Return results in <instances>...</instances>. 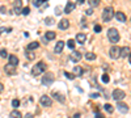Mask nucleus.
Wrapping results in <instances>:
<instances>
[{
  "label": "nucleus",
  "instance_id": "obj_1",
  "mask_svg": "<svg viewBox=\"0 0 131 118\" xmlns=\"http://www.w3.org/2000/svg\"><path fill=\"white\" fill-rule=\"evenodd\" d=\"M114 16H115V13H114V9H113L111 7H106L104 9V12H102V20H104L105 22H109Z\"/></svg>",
  "mask_w": 131,
  "mask_h": 118
},
{
  "label": "nucleus",
  "instance_id": "obj_8",
  "mask_svg": "<svg viewBox=\"0 0 131 118\" xmlns=\"http://www.w3.org/2000/svg\"><path fill=\"white\" fill-rule=\"evenodd\" d=\"M4 71H5V74L9 75V76L16 75V67H15V66H12V64H9V63L4 67Z\"/></svg>",
  "mask_w": 131,
  "mask_h": 118
},
{
  "label": "nucleus",
  "instance_id": "obj_5",
  "mask_svg": "<svg viewBox=\"0 0 131 118\" xmlns=\"http://www.w3.org/2000/svg\"><path fill=\"white\" fill-rule=\"evenodd\" d=\"M124 97H126V93H124L123 91H121V89H114V91H113V98L117 100L118 102L122 101Z\"/></svg>",
  "mask_w": 131,
  "mask_h": 118
},
{
  "label": "nucleus",
  "instance_id": "obj_36",
  "mask_svg": "<svg viewBox=\"0 0 131 118\" xmlns=\"http://www.w3.org/2000/svg\"><path fill=\"white\" fill-rule=\"evenodd\" d=\"M101 30H102L101 25H94V32H96V33H100Z\"/></svg>",
  "mask_w": 131,
  "mask_h": 118
},
{
  "label": "nucleus",
  "instance_id": "obj_29",
  "mask_svg": "<svg viewBox=\"0 0 131 118\" xmlns=\"http://www.w3.org/2000/svg\"><path fill=\"white\" fill-rule=\"evenodd\" d=\"M67 45H68V47H70V49H75V41L73 39H68V42H67Z\"/></svg>",
  "mask_w": 131,
  "mask_h": 118
},
{
  "label": "nucleus",
  "instance_id": "obj_6",
  "mask_svg": "<svg viewBox=\"0 0 131 118\" xmlns=\"http://www.w3.org/2000/svg\"><path fill=\"white\" fill-rule=\"evenodd\" d=\"M109 55L113 59H118L119 56H121V49H119L118 46H113L110 49V51H109Z\"/></svg>",
  "mask_w": 131,
  "mask_h": 118
},
{
  "label": "nucleus",
  "instance_id": "obj_44",
  "mask_svg": "<svg viewBox=\"0 0 131 118\" xmlns=\"http://www.w3.org/2000/svg\"><path fill=\"white\" fill-rule=\"evenodd\" d=\"M73 118H80V114H79V113H76L75 115H73Z\"/></svg>",
  "mask_w": 131,
  "mask_h": 118
},
{
  "label": "nucleus",
  "instance_id": "obj_14",
  "mask_svg": "<svg viewBox=\"0 0 131 118\" xmlns=\"http://www.w3.org/2000/svg\"><path fill=\"white\" fill-rule=\"evenodd\" d=\"M130 54H131L130 47L124 46V47H122V49H121V56H122V58H126V56H128Z\"/></svg>",
  "mask_w": 131,
  "mask_h": 118
},
{
  "label": "nucleus",
  "instance_id": "obj_22",
  "mask_svg": "<svg viewBox=\"0 0 131 118\" xmlns=\"http://www.w3.org/2000/svg\"><path fill=\"white\" fill-rule=\"evenodd\" d=\"M9 117L11 118H22V114L20 113L19 110H13V111H11V114H9Z\"/></svg>",
  "mask_w": 131,
  "mask_h": 118
},
{
  "label": "nucleus",
  "instance_id": "obj_45",
  "mask_svg": "<svg viewBox=\"0 0 131 118\" xmlns=\"http://www.w3.org/2000/svg\"><path fill=\"white\" fill-rule=\"evenodd\" d=\"M25 118H33V115L32 114H26V117Z\"/></svg>",
  "mask_w": 131,
  "mask_h": 118
},
{
  "label": "nucleus",
  "instance_id": "obj_20",
  "mask_svg": "<svg viewBox=\"0 0 131 118\" xmlns=\"http://www.w3.org/2000/svg\"><path fill=\"white\" fill-rule=\"evenodd\" d=\"M38 47H39V43H38V42H30L29 45H28L26 50L32 51V50H36V49H38Z\"/></svg>",
  "mask_w": 131,
  "mask_h": 118
},
{
  "label": "nucleus",
  "instance_id": "obj_37",
  "mask_svg": "<svg viewBox=\"0 0 131 118\" xmlns=\"http://www.w3.org/2000/svg\"><path fill=\"white\" fill-rule=\"evenodd\" d=\"M0 12H2V13H5V12H7V8H5V5H2V7H0Z\"/></svg>",
  "mask_w": 131,
  "mask_h": 118
},
{
  "label": "nucleus",
  "instance_id": "obj_39",
  "mask_svg": "<svg viewBox=\"0 0 131 118\" xmlns=\"http://www.w3.org/2000/svg\"><path fill=\"white\" fill-rule=\"evenodd\" d=\"M98 96H100L98 93H92V94H90V97H92V98H97Z\"/></svg>",
  "mask_w": 131,
  "mask_h": 118
},
{
  "label": "nucleus",
  "instance_id": "obj_21",
  "mask_svg": "<svg viewBox=\"0 0 131 118\" xmlns=\"http://www.w3.org/2000/svg\"><path fill=\"white\" fill-rule=\"evenodd\" d=\"M73 74H75V76H81L83 75V68L80 66H75L73 67Z\"/></svg>",
  "mask_w": 131,
  "mask_h": 118
},
{
  "label": "nucleus",
  "instance_id": "obj_15",
  "mask_svg": "<svg viewBox=\"0 0 131 118\" xmlns=\"http://www.w3.org/2000/svg\"><path fill=\"white\" fill-rule=\"evenodd\" d=\"M115 19L119 22H124L126 21V15H124L123 12H115Z\"/></svg>",
  "mask_w": 131,
  "mask_h": 118
},
{
  "label": "nucleus",
  "instance_id": "obj_13",
  "mask_svg": "<svg viewBox=\"0 0 131 118\" xmlns=\"http://www.w3.org/2000/svg\"><path fill=\"white\" fill-rule=\"evenodd\" d=\"M53 96H54V98H55V100H58L59 102H64V101H66V98H64L63 94L59 93V92H56V91H54V92H53Z\"/></svg>",
  "mask_w": 131,
  "mask_h": 118
},
{
  "label": "nucleus",
  "instance_id": "obj_32",
  "mask_svg": "<svg viewBox=\"0 0 131 118\" xmlns=\"http://www.w3.org/2000/svg\"><path fill=\"white\" fill-rule=\"evenodd\" d=\"M45 22H46L47 25H53V24H54V19H53V17H47V19L45 20Z\"/></svg>",
  "mask_w": 131,
  "mask_h": 118
},
{
  "label": "nucleus",
  "instance_id": "obj_38",
  "mask_svg": "<svg viewBox=\"0 0 131 118\" xmlns=\"http://www.w3.org/2000/svg\"><path fill=\"white\" fill-rule=\"evenodd\" d=\"M85 13H87V15H89V16H90V15H92V13H93V11H92V8H88L87 11H85Z\"/></svg>",
  "mask_w": 131,
  "mask_h": 118
},
{
  "label": "nucleus",
  "instance_id": "obj_16",
  "mask_svg": "<svg viewBox=\"0 0 131 118\" xmlns=\"http://www.w3.org/2000/svg\"><path fill=\"white\" fill-rule=\"evenodd\" d=\"M68 26H70V21H68L67 19H62L60 22H59V28L64 30V29H68Z\"/></svg>",
  "mask_w": 131,
  "mask_h": 118
},
{
  "label": "nucleus",
  "instance_id": "obj_17",
  "mask_svg": "<svg viewBox=\"0 0 131 118\" xmlns=\"http://www.w3.org/2000/svg\"><path fill=\"white\" fill-rule=\"evenodd\" d=\"M8 59H9V64H12V66L17 67V64H19V58H17L16 55H9Z\"/></svg>",
  "mask_w": 131,
  "mask_h": 118
},
{
  "label": "nucleus",
  "instance_id": "obj_42",
  "mask_svg": "<svg viewBox=\"0 0 131 118\" xmlns=\"http://www.w3.org/2000/svg\"><path fill=\"white\" fill-rule=\"evenodd\" d=\"M55 13H56V15H60L62 12H60V9H59V8H56V9H55Z\"/></svg>",
  "mask_w": 131,
  "mask_h": 118
},
{
  "label": "nucleus",
  "instance_id": "obj_7",
  "mask_svg": "<svg viewBox=\"0 0 131 118\" xmlns=\"http://www.w3.org/2000/svg\"><path fill=\"white\" fill-rule=\"evenodd\" d=\"M39 102H41L42 106H46V108H49V106H51V104H53V100H51L49 96H46V94H43V96H41Z\"/></svg>",
  "mask_w": 131,
  "mask_h": 118
},
{
  "label": "nucleus",
  "instance_id": "obj_12",
  "mask_svg": "<svg viewBox=\"0 0 131 118\" xmlns=\"http://www.w3.org/2000/svg\"><path fill=\"white\" fill-rule=\"evenodd\" d=\"M85 41H87V35H85L84 33H77V35H76V42L80 43V45H84Z\"/></svg>",
  "mask_w": 131,
  "mask_h": 118
},
{
  "label": "nucleus",
  "instance_id": "obj_19",
  "mask_svg": "<svg viewBox=\"0 0 131 118\" xmlns=\"http://www.w3.org/2000/svg\"><path fill=\"white\" fill-rule=\"evenodd\" d=\"M75 8H76V4L75 3H68L66 5V8H64V12H66V13H71Z\"/></svg>",
  "mask_w": 131,
  "mask_h": 118
},
{
  "label": "nucleus",
  "instance_id": "obj_9",
  "mask_svg": "<svg viewBox=\"0 0 131 118\" xmlns=\"http://www.w3.org/2000/svg\"><path fill=\"white\" fill-rule=\"evenodd\" d=\"M117 109H118L119 113L124 114V113H127V111H128V106H127V104H124V102H121V101H119L118 105H117Z\"/></svg>",
  "mask_w": 131,
  "mask_h": 118
},
{
  "label": "nucleus",
  "instance_id": "obj_10",
  "mask_svg": "<svg viewBox=\"0 0 131 118\" xmlns=\"http://www.w3.org/2000/svg\"><path fill=\"white\" fill-rule=\"evenodd\" d=\"M63 49H64V42L63 41H58V43H56L55 47H54V51L56 54H60V52L63 51Z\"/></svg>",
  "mask_w": 131,
  "mask_h": 118
},
{
  "label": "nucleus",
  "instance_id": "obj_27",
  "mask_svg": "<svg viewBox=\"0 0 131 118\" xmlns=\"http://www.w3.org/2000/svg\"><path fill=\"white\" fill-rule=\"evenodd\" d=\"M104 108H105V110L107 111V113H113V110H114V108H113L111 104H106V105H104Z\"/></svg>",
  "mask_w": 131,
  "mask_h": 118
},
{
  "label": "nucleus",
  "instance_id": "obj_40",
  "mask_svg": "<svg viewBox=\"0 0 131 118\" xmlns=\"http://www.w3.org/2000/svg\"><path fill=\"white\" fill-rule=\"evenodd\" d=\"M5 30H8V29H5L4 26H2V28H0V35H2V34H3V33H4Z\"/></svg>",
  "mask_w": 131,
  "mask_h": 118
},
{
  "label": "nucleus",
  "instance_id": "obj_26",
  "mask_svg": "<svg viewBox=\"0 0 131 118\" xmlns=\"http://www.w3.org/2000/svg\"><path fill=\"white\" fill-rule=\"evenodd\" d=\"M25 56H26L28 59H29V61H33V59L36 58V55H34L32 51H29V50H26V52H25Z\"/></svg>",
  "mask_w": 131,
  "mask_h": 118
},
{
  "label": "nucleus",
  "instance_id": "obj_28",
  "mask_svg": "<svg viewBox=\"0 0 131 118\" xmlns=\"http://www.w3.org/2000/svg\"><path fill=\"white\" fill-rule=\"evenodd\" d=\"M101 80H102V83H105V84H106V83H109L110 78H109V75H106V74H104V75H102V76H101Z\"/></svg>",
  "mask_w": 131,
  "mask_h": 118
},
{
  "label": "nucleus",
  "instance_id": "obj_4",
  "mask_svg": "<svg viewBox=\"0 0 131 118\" xmlns=\"http://www.w3.org/2000/svg\"><path fill=\"white\" fill-rule=\"evenodd\" d=\"M54 80H55L54 74L47 72L46 75H43V78H42V84H43V85H46V87H49V85H51V84L54 83Z\"/></svg>",
  "mask_w": 131,
  "mask_h": 118
},
{
  "label": "nucleus",
  "instance_id": "obj_43",
  "mask_svg": "<svg viewBox=\"0 0 131 118\" xmlns=\"http://www.w3.org/2000/svg\"><path fill=\"white\" fill-rule=\"evenodd\" d=\"M4 91V85L2 84V83H0V92H3Z\"/></svg>",
  "mask_w": 131,
  "mask_h": 118
},
{
  "label": "nucleus",
  "instance_id": "obj_25",
  "mask_svg": "<svg viewBox=\"0 0 131 118\" xmlns=\"http://www.w3.org/2000/svg\"><path fill=\"white\" fill-rule=\"evenodd\" d=\"M84 58L87 59V61H94V59H96V54H93V52H87V54L84 55Z\"/></svg>",
  "mask_w": 131,
  "mask_h": 118
},
{
  "label": "nucleus",
  "instance_id": "obj_31",
  "mask_svg": "<svg viewBox=\"0 0 131 118\" xmlns=\"http://www.w3.org/2000/svg\"><path fill=\"white\" fill-rule=\"evenodd\" d=\"M22 15H25V16H28L30 13V8L29 7H25V8H22V12H21Z\"/></svg>",
  "mask_w": 131,
  "mask_h": 118
},
{
  "label": "nucleus",
  "instance_id": "obj_3",
  "mask_svg": "<svg viewBox=\"0 0 131 118\" xmlns=\"http://www.w3.org/2000/svg\"><path fill=\"white\" fill-rule=\"evenodd\" d=\"M107 38L110 39L111 43H117L119 41V33L115 28H110L109 30H107Z\"/></svg>",
  "mask_w": 131,
  "mask_h": 118
},
{
  "label": "nucleus",
  "instance_id": "obj_46",
  "mask_svg": "<svg viewBox=\"0 0 131 118\" xmlns=\"http://www.w3.org/2000/svg\"><path fill=\"white\" fill-rule=\"evenodd\" d=\"M128 59H130V64H131V54L128 55Z\"/></svg>",
  "mask_w": 131,
  "mask_h": 118
},
{
  "label": "nucleus",
  "instance_id": "obj_41",
  "mask_svg": "<svg viewBox=\"0 0 131 118\" xmlns=\"http://www.w3.org/2000/svg\"><path fill=\"white\" fill-rule=\"evenodd\" d=\"M96 118H105V117L102 115L101 113H96Z\"/></svg>",
  "mask_w": 131,
  "mask_h": 118
},
{
  "label": "nucleus",
  "instance_id": "obj_18",
  "mask_svg": "<svg viewBox=\"0 0 131 118\" xmlns=\"http://www.w3.org/2000/svg\"><path fill=\"white\" fill-rule=\"evenodd\" d=\"M70 58H71V61H73V62H79L81 59V54H80V52H77V51H73Z\"/></svg>",
  "mask_w": 131,
  "mask_h": 118
},
{
  "label": "nucleus",
  "instance_id": "obj_2",
  "mask_svg": "<svg viewBox=\"0 0 131 118\" xmlns=\"http://www.w3.org/2000/svg\"><path fill=\"white\" fill-rule=\"evenodd\" d=\"M45 71H46V64L43 62H38L36 66L32 68V75L37 76V75H41L42 72H45Z\"/></svg>",
  "mask_w": 131,
  "mask_h": 118
},
{
  "label": "nucleus",
  "instance_id": "obj_30",
  "mask_svg": "<svg viewBox=\"0 0 131 118\" xmlns=\"http://www.w3.org/2000/svg\"><path fill=\"white\" fill-rule=\"evenodd\" d=\"M64 76H66L67 79H70V80H73V79L76 78V76L73 75V74H70V72H64Z\"/></svg>",
  "mask_w": 131,
  "mask_h": 118
},
{
  "label": "nucleus",
  "instance_id": "obj_33",
  "mask_svg": "<svg viewBox=\"0 0 131 118\" xmlns=\"http://www.w3.org/2000/svg\"><path fill=\"white\" fill-rule=\"evenodd\" d=\"M0 56H2V58L8 56V52H7V50H5V49H2V50H0Z\"/></svg>",
  "mask_w": 131,
  "mask_h": 118
},
{
  "label": "nucleus",
  "instance_id": "obj_23",
  "mask_svg": "<svg viewBox=\"0 0 131 118\" xmlns=\"http://www.w3.org/2000/svg\"><path fill=\"white\" fill-rule=\"evenodd\" d=\"M55 33L54 32H46V34H45V38H46L47 41H51V39H55Z\"/></svg>",
  "mask_w": 131,
  "mask_h": 118
},
{
  "label": "nucleus",
  "instance_id": "obj_35",
  "mask_svg": "<svg viewBox=\"0 0 131 118\" xmlns=\"http://www.w3.org/2000/svg\"><path fill=\"white\" fill-rule=\"evenodd\" d=\"M89 4L92 5V7H96V5L100 4V2H98V0H92V2H89Z\"/></svg>",
  "mask_w": 131,
  "mask_h": 118
},
{
  "label": "nucleus",
  "instance_id": "obj_11",
  "mask_svg": "<svg viewBox=\"0 0 131 118\" xmlns=\"http://www.w3.org/2000/svg\"><path fill=\"white\" fill-rule=\"evenodd\" d=\"M13 9H15V13H21L22 12V3H21V0H17V2H15L13 4Z\"/></svg>",
  "mask_w": 131,
  "mask_h": 118
},
{
  "label": "nucleus",
  "instance_id": "obj_24",
  "mask_svg": "<svg viewBox=\"0 0 131 118\" xmlns=\"http://www.w3.org/2000/svg\"><path fill=\"white\" fill-rule=\"evenodd\" d=\"M33 5L34 7H41V5H46V0H34L33 2Z\"/></svg>",
  "mask_w": 131,
  "mask_h": 118
},
{
  "label": "nucleus",
  "instance_id": "obj_34",
  "mask_svg": "<svg viewBox=\"0 0 131 118\" xmlns=\"http://www.w3.org/2000/svg\"><path fill=\"white\" fill-rule=\"evenodd\" d=\"M19 105H20V101H19V100H17V98L12 100V106H13L15 109H16V108H17V106H19Z\"/></svg>",
  "mask_w": 131,
  "mask_h": 118
}]
</instances>
